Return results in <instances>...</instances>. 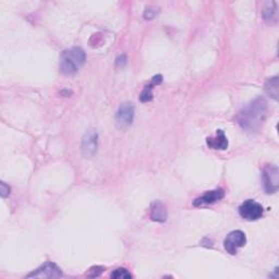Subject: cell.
Masks as SVG:
<instances>
[{
  "label": "cell",
  "instance_id": "obj_6",
  "mask_svg": "<svg viewBox=\"0 0 279 279\" xmlns=\"http://www.w3.org/2000/svg\"><path fill=\"white\" fill-rule=\"evenodd\" d=\"M63 276L60 268L57 265L52 262H46L44 265H42L40 268L34 270L32 274L28 275L29 278L36 277V278H59Z\"/></svg>",
  "mask_w": 279,
  "mask_h": 279
},
{
  "label": "cell",
  "instance_id": "obj_7",
  "mask_svg": "<svg viewBox=\"0 0 279 279\" xmlns=\"http://www.w3.org/2000/svg\"><path fill=\"white\" fill-rule=\"evenodd\" d=\"M134 117V106L132 103H123L117 111V122L119 123L120 127L126 128L131 126Z\"/></svg>",
  "mask_w": 279,
  "mask_h": 279
},
{
  "label": "cell",
  "instance_id": "obj_1",
  "mask_svg": "<svg viewBox=\"0 0 279 279\" xmlns=\"http://www.w3.org/2000/svg\"><path fill=\"white\" fill-rule=\"evenodd\" d=\"M268 105L263 97H257L240 111L237 120L240 127L247 132H258L267 118Z\"/></svg>",
  "mask_w": 279,
  "mask_h": 279
},
{
  "label": "cell",
  "instance_id": "obj_18",
  "mask_svg": "<svg viewBox=\"0 0 279 279\" xmlns=\"http://www.w3.org/2000/svg\"><path fill=\"white\" fill-rule=\"evenodd\" d=\"M0 188H2V196L4 198L7 197L10 193V188L5 182H2V184H0Z\"/></svg>",
  "mask_w": 279,
  "mask_h": 279
},
{
  "label": "cell",
  "instance_id": "obj_5",
  "mask_svg": "<svg viewBox=\"0 0 279 279\" xmlns=\"http://www.w3.org/2000/svg\"><path fill=\"white\" fill-rule=\"evenodd\" d=\"M246 243V237L243 231L241 230H234L229 233L225 241H224V245L226 251L231 254V255H234L237 254L238 250L240 247L244 246Z\"/></svg>",
  "mask_w": 279,
  "mask_h": 279
},
{
  "label": "cell",
  "instance_id": "obj_10",
  "mask_svg": "<svg viewBox=\"0 0 279 279\" xmlns=\"http://www.w3.org/2000/svg\"><path fill=\"white\" fill-rule=\"evenodd\" d=\"M206 144L209 148H213V150L225 151L228 148V140L222 130H217V134L215 138L206 139Z\"/></svg>",
  "mask_w": 279,
  "mask_h": 279
},
{
  "label": "cell",
  "instance_id": "obj_3",
  "mask_svg": "<svg viewBox=\"0 0 279 279\" xmlns=\"http://www.w3.org/2000/svg\"><path fill=\"white\" fill-rule=\"evenodd\" d=\"M263 182L265 192L272 194L279 188V170L276 165H266L263 169Z\"/></svg>",
  "mask_w": 279,
  "mask_h": 279
},
{
  "label": "cell",
  "instance_id": "obj_13",
  "mask_svg": "<svg viewBox=\"0 0 279 279\" xmlns=\"http://www.w3.org/2000/svg\"><path fill=\"white\" fill-rule=\"evenodd\" d=\"M163 81V77L160 76V74H158V76H155L153 79H152V83L150 85H147L145 86V89L143 90V92L141 93V95H140V101L142 103H146V102H151L152 99H153V86L155 85H157L159 83H162Z\"/></svg>",
  "mask_w": 279,
  "mask_h": 279
},
{
  "label": "cell",
  "instance_id": "obj_12",
  "mask_svg": "<svg viewBox=\"0 0 279 279\" xmlns=\"http://www.w3.org/2000/svg\"><path fill=\"white\" fill-rule=\"evenodd\" d=\"M262 16L264 20L270 23L276 24L278 21V10H277V4L275 2H270L265 5V7L262 11Z\"/></svg>",
  "mask_w": 279,
  "mask_h": 279
},
{
  "label": "cell",
  "instance_id": "obj_4",
  "mask_svg": "<svg viewBox=\"0 0 279 279\" xmlns=\"http://www.w3.org/2000/svg\"><path fill=\"white\" fill-rule=\"evenodd\" d=\"M239 214L246 220H257L264 214V208L261 204L254 200H247L241 204L239 207Z\"/></svg>",
  "mask_w": 279,
  "mask_h": 279
},
{
  "label": "cell",
  "instance_id": "obj_11",
  "mask_svg": "<svg viewBox=\"0 0 279 279\" xmlns=\"http://www.w3.org/2000/svg\"><path fill=\"white\" fill-rule=\"evenodd\" d=\"M151 218L154 221L164 222L167 219V210L164 204L160 201H155L151 207Z\"/></svg>",
  "mask_w": 279,
  "mask_h": 279
},
{
  "label": "cell",
  "instance_id": "obj_2",
  "mask_svg": "<svg viewBox=\"0 0 279 279\" xmlns=\"http://www.w3.org/2000/svg\"><path fill=\"white\" fill-rule=\"evenodd\" d=\"M85 63V53L82 48L72 47L61 54L60 70L67 76L77 73Z\"/></svg>",
  "mask_w": 279,
  "mask_h": 279
},
{
  "label": "cell",
  "instance_id": "obj_8",
  "mask_svg": "<svg viewBox=\"0 0 279 279\" xmlns=\"http://www.w3.org/2000/svg\"><path fill=\"white\" fill-rule=\"evenodd\" d=\"M97 139L98 135L94 131V130H91L88 133L84 135L83 141H82V154L83 156L86 158H91L94 156L97 152Z\"/></svg>",
  "mask_w": 279,
  "mask_h": 279
},
{
  "label": "cell",
  "instance_id": "obj_15",
  "mask_svg": "<svg viewBox=\"0 0 279 279\" xmlns=\"http://www.w3.org/2000/svg\"><path fill=\"white\" fill-rule=\"evenodd\" d=\"M111 278H117V279H123V278H132V275L126 269V268H118L111 272L110 275Z\"/></svg>",
  "mask_w": 279,
  "mask_h": 279
},
{
  "label": "cell",
  "instance_id": "obj_9",
  "mask_svg": "<svg viewBox=\"0 0 279 279\" xmlns=\"http://www.w3.org/2000/svg\"><path fill=\"white\" fill-rule=\"evenodd\" d=\"M225 196V191L222 189H217L213 191H207L205 194L201 197L196 198L194 201V206H201V205H208V204H214L217 201L221 200Z\"/></svg>",
  "mask_w": 279,
  "mask_h": 279
},
{
  "label": "cell",
  "instance_id": "obj_14",
  "mask_svg": "<svg viewBox=\"0 0 279 279\" xmlns=\"http://www.w3.org/2000/svg\"><path fill=\"white\" fill-rule=\"evenodd\" d=\"M278 77L270 78L265 84V91L267 93V95L271 97L275 101H278V94H279V89H278Z\"/></svg>",
  "mask_w": 279,
  "mask_h": 279
},
{
  "label": "cell",
  "instance_id": "obj_17",
  "mask_svg": "<svg viewBox=\"0 0 279 279\" xmlns=\"http://www.w3.org/2000/svg\"><path fill=\"white\" fill-rule=\"evenodd\" d=\"M157 12H158V10H157L156 8H154V9H152V8H147V9L145 10L144 18L146 19V20H151V19H153L155 16L157 15Z\"/></svg>",
  "mask_w": 279,
  "mask_h": 279
},
{
  "label": "cell",
  "instance_id": "obj_16",
  "mask_svg": "<svg viewBox=\"0 0 279 279\" xmlns=\"http://www.w3.org/2000/svg\"><path fill=\"white\" fill-rule=\"evenodd\" d=\"M104 270V267H101V266H94V267H92L89 271L88 276L90 277H98L99 275L102 274Z\"/></svg>",
  "mask_w": 279,
  "mask_h": 279
}]
</instances>
